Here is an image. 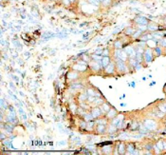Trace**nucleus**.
I'll list each match as a JSON object with an SVG mask.
<instances>
[{"label":"nucleus","mask_w":166,"mask_h":155,"mask_svg":"<svg viewBox=\"0 0 166 155\" xmlns=\"http://www.w3.org/2000/svg\"><path fill=\"white\" fill-rule=\"evenodd\" d=\"M103 109H104V111H108V110L110 109V107H108V105H107V104H106V105H105V104H104V105H103Z\"/></svg>","instance_id":"obj_12"},{"label":"nucleus","mask_w":166,"mask_h":155,"mask_svg":"<svg viewBox=\"0 0 166 155\" xmlns=\"http://www.w3.org/2000/svg\"><path fill=\"white\" fill-rule=\"evenodd\" d=\"M127 149H128L129 153H135V149H134V147H133L132 145H128Z\"/></svg>","instance_id":"obj_10"},{"label":"nucleus","mask_w":166,"mask_h":155,"mask_svg":"<svg viewBox=\"0 0 166 155\" xmlns=\"http://www.w3.org/2000/svg\"><path fill=\"white\" fill-rule=\"evenodd\" d=\"M116 115H117V111L115 110V109H109L108 110V113H107V116L109 117V118H114V117H116Z\"/></svg>","instance_id":"obj_7"},{"label":"nucleus","mask_w":166,"mask_h":155,"mask_svg":"<svg viewBox=\"0 0 166 155\" xmlns=\"http://www.w3.org/2000/svg\"><path fill=\"white\" fill-rule=\"evenodd\" d=\"M105 129V125H103V124H102V125H99L98 128H97L98 131H99L100 133H103V132L105 131V130H104Z\"/></svg>","instance_id":"obj_9"},{"label":"nucleus","mask_w":166,"mask_h":155,"mask_svg":"<svg viewBox=\"0 0 166 155\" xmlns=\"http://www.w3.org/2000/svg\"><path fill=\"white\" fill-rule=\"evenodd\" d=\"M165 92H166V87H165Z\"/></svg>","instance_id":"obj_20"},{"label":"nucleus","mask_w":166,"mask_h":155,"mask_svg":"<svg viewBox=\"0 0 166 155\" xmlns=\"http://www.w3.org/2000/svg\"><path fill=\"white\" fill-rule=\"evenodd\" d=\"M144 125H145V127L147 128L148 129H150V130H154V129H157V123L154 121V120H146L145 122H144Z\"/></svg>","instance_id":"obj_1"},{"label":"nucleus","mask_w":166,"mask_h":155,"mask_svg":"<svg viewBox=\"0 0 166 155\" xmlns=\"http://www.w3.org/2000/svg\"><path fill=\"white\" fill-rule=\"evenodd\" d=\"M133 31H134V30H133L131 28H127V29H126V30H125V32H126V33H128V34L133 33Z\"/></svg>","instance_id":"obj_14"},{"label":"nucleus","mask_w":166,"mask_h":155,"mask_svg":"<svg viewBox=\"0 0 166 155\" xmlns=\"http://www.w3.org/2000/svg\"><path fill=\"white\" fill-rule=\"evenodd\" d=\"M148 29H149V30H158V27L156 26V25L151 24V25H149V26H148Z\"/></svg>","instance_id":"obj_11"},{"label":"nucleus","mask_w":166,"mask_h":155,"mask_svg":"<svg viewBox=\"0 0 166 155\" xmlns=\"http://www.w3.org/2000/svg\"><path fill=\"white\" fill-rule=\"evenodd\" d=\"M155 84H156V83H155V82H152V83H151V84H150V86H154V85H155Z\"/></svg>","instance_id":"obj_19"},{"label":"nucleus","mask_w":166,"mask_h":155,"mask_svg":"<svg viewBox=\"0 0 166 155\" xmlns=\"http://www.w3.org/2000/svg\"><path fill=\"white\" fill-rule=\"evenodd\" d=\"M162 46L166 47V39H163V41H162Z\"/></svg>","instance_id":"obj_18"},{"label":"nucleus","mask_w":166,"mask_h":155,"mask_svg":"<svg viewBox=\"0 0 166 155\" xmlns=\"http://www.w3.org/2000/svg\"><path fill=\"white\" fill-rule=\"evenodd\" d=\"M115 45H116L117 48H122V43H120V42H117Z\"/></svg>","instance_id":"obj_16"},{"label":"nucleus","mask_w":166,"mask_h":155,"mask_svg":"<svg viewBox=\"0 0 166 155\" xmlns=\"http://www.w3.org/2000/svg\"><path fill=\"white\" fill-rule=\"evenodd\" d=\"M124 145L123 144H121V146H120V152L121 153H124Z\"/></svg>","instance_id":"obj_13"},{"label":"nucleus","mask_w":166,"mask_h":155,"mask_svg":"<svg viewBox=\"0 0 166 155\" xmlns=\"http://www.w3.org/2000/svg\"><path fill=\"white\" fill-rule=\"evenodd\" d=\"M156 52H157V54H159V55H160V49L157 48V49H156Z\"/></svg>","instance_id":"obj_17"},{"label":"nucleus","mask_w":166,"mask_h":155,"mask_svg":"<svg viewBox=\"0 0 166 155\" xmlns=\"http://www.w3.org/2000/svg\"><path fill=\"white\" fill-rule=\"evenodd\" d=\"M109 58L106 56V57H105V58H103V66L104 67H107L108 65H109Z\"/></svg>","instance_id":"obj_8"},{"label":"nucleus","mask_w":166,"mask_h":155,"mask_svg":"<svg viewBox=\"0 0 166 155\" xmlns=\"http://www.w3.org/2000/svg\"><path fill=\"white\" fill-rule=\"evenodd\" d=\"M91 114H92V116H93L94 118L99 117V116H101V109H100L99 107H95V108H93Z\"/></svg>","instance_id":"obj_4"},{"label":"nucleus","mask_w":166,"mask_h":155,"mask_svg":"<svg viewBox=\"0 0 166 155\" xmlns=\"http://www.w3.org/2000/svg\"><path fill=\"white\" fill-rule=\"evenodd\" d=\"M135 21L139 25H146L148 23V20L143 16H138L137 18H135Z\"/></svg>","instance_id":"obj_2"},{"label":"nucleus","mask_w":166,"mask_h":155,"mask_svg":"<svg viewBox=\"0 0 166 155\" xmlns=\"http://www.w3.org/2000/svg\"><path fill=\"white\" fill-rule=\"evenodd\" d=\"M160 108L161 110H163V112H166V104H163V105H161V106L160 107Z\"/></svg>","instance_id":"obj_15"},{"label":"nucleus","mask_w":166,"mask_h":155,"mask_svg":"<svg viewBox=\"0 0 166 155\" xmlns=\"http://www.w3.org/2000/svg\"><path fill=\"white\" fill-rule=\"evenodd\" d=\"M114 69H115V66L113 65V63H109V65L105 69V72L107 73H113L114 72Z\"/></svg>","instance_id":"obj_5"},{"label":"nucleus","mask_w":166,"mask_h":155,"mask_svg":"<svg viewBox=\"0 0 166 155\" xmlns=\"http://www.w3.org/2000/svg\"><path fill=\"white\" fill-rule=\"evenodd\" d=\"M126 52H127V55H129V56H131V57H133V56L136 55V52H135V50H134L133 48H130V47L126 49Z\"/></svg>","instance_id":"obj_6"},{"label":"nucleus","mask_w":166,"mask_h":155,"mask_svg":"<svg viewBox=\"0 0 166 155\" xmlns=\"http://www.w3.org/2000/svg\"><path fill=\"white\" fill-rule=\"evenodd\" d=\"M143 57L145 59L146 62H150L152 60V51L151 50H147L144 52V54H143Z\"/></svg>","instance_id":"obj_3"}]
</instances>
